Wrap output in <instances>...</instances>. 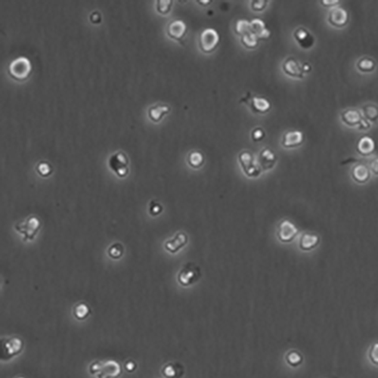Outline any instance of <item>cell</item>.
Returning <instances> with one entry per match:
<instances>
[{
    "label": "cell",
    "mask_w": 378,
    "mask_h": 378,
    "mask_svg": "<svg viewBox=\"0 0 378 378\" xmlns=\"http://www.w3.org/2000/svg\"><path fill=\"white\" fill-rule=\"evenodd\" d=\"M90 307L83 303L77 304L73 309V316L78 320H84L90 316Z\"/></svg>",
    "instance_id": "29"
},
{
    "label": "cell",
    "mask_w": 378,
    "mask_h": 378,
    "mask_svg": "<svg viewBox=\"0 0 378 378\" xmlns=\"http://www.w3.org/2000/svg\"><path fill=\"white\" fill-rule=\"evenodd\" d=\"M9 76L18 82H24L32 73V65L25 57H20L14 60L9 66Z\"/></svg>",
    "instance_id": "1"
},
{
    "label": "cell",
    "mask_w": 378,
    "mask_h": 378,
    "mask_svg": "<svg viewBox=\"0 0 378 378\" xmlns=\"http://www.w3.org/2000/svg\"><path fill=\"white\" fill-rule=\"evenodd\" d=\"M371 127V124L367 121L366 119L363 118L360 124H359L358 129L360 130H368Z\"/></svg>",
    "instance_id": "42"
},
{
    "label": "cell",
    "mask_w": 378,
    "mask_h": 378,
    "mask_svg": "<svg viewBox=\"0 0 378 378\" xmlns=\"http://www.w3.org/2000/svg\"><path fill=\"white\" fill-rule=\"evenodd\" d=\"M304 142V135L301 131H288L284 135L282 144L284 148H294L301 145Z\"/></svg>",
    "instance_id": "15"
},
{
    "label": "cell",
    "mask_w": 378,
    "mask_h": 378,
    "mask_svg": "<svg viewBox=\"0 0 378 378\" xmlns=\"http://www.w3.org/2000/svg\"><path fill=\"white\" fill-rule=\"evenodd\" d=\"M268 1L267 0H255L251 2V9L254 12H262L266 9Z\"/></svg>",
    "instance_id": "37"
},
{
    "label": "cell",
    "mask_w": 378,
    "mask_h": 378,
    "mask_svg": "<svg viewBox=\"0 0 378 378\" xmlns=\"http://www.w3.org/2000/svg\"><path fill=\"white\" fill-rule=\"evenodd\" d=\"M41 227V222L36 216H31L26 221L19 222L16 226V229L24 235V241H32L37 234Z\"/></svg>",
    "instance_id": "6"
},
{
    "label": "cell",
    "mask_w": 378,
    "mask_h": 378,
    "mask_svg": "<svg viewBox=\"0 0 378 378\" xmlns=\"http://www.w3.org/2000/svg\"><path fill=\"white\" fill-rule=\"evenodd\" d=\"M24 349V342L19 337L2 338L0 358L2 361H9L18 356Z\"/></svg>",
    "instance_id": "2"
},
{
    "label": "cell",
    "mask_w": 378,
    "mask_h": 378,
    "mask_svg": "<svg viewBox=\"0 0 378 378\" xmlns=\"http://www.w3.org/2000/svg\"><path fill=\"white\" fill-rule=\"evenodd\" d=\"M201 277V270L200 267L193 263H187L178 273L179 283L183 287H188L196 282Z\"/></svg>",
    "instance_id": "4"
},
{
    "label": "cell",
    "mask_w": 378,
    "mask_h": 378,
    "mask_svg": "<svg viewBox=\"0 0 378 378\" xmlns=\"http://www.w3.org/2000/svg\"><path fill=\"white\" fill-rule=\"evenodd\" d=\"M240 165L244 174L249 178H256L260 177L262 168L255 157L250 151H243L238 156Z\"/></svg>",
    "instance_id": "3"
},
{
    "label": "cell",
    "mask_w": 378,
    "mask_h": 378,
    "mask_svg": "<svg viewBox=\"0 0 378 378\" xmlns=\"http://www.w3.org/2000/svg\"><path fill=\"white\" fill-rule=\"evenodd\" d=\"M322 5L324 7H332L334 5L339 4L340 1H336V0H333V1H329V0H323L321 1Z\"/></svg>",
    "instance_id": "44"
},
{
    "label": "cell",
    "mask_w": 378,
    "mask_h": 378,
    "mask_svg": "<svg viewBox=\"0 0 378 378\" xmlns=\"http://www.w3.org/2000/svg\"><path fill=\"white\" fill-rule=\"evenodd\" d=\"M376 144L372 138L368 136H363L360 139L356 146V149L363 156H369L375 151Z\"/></svg>",
    "instance_id": "19"
},
{
    "label": "cell",
    "mask_w": 378,
    "mask_h": 378,
    "mask_svg": "<svg viewBox=\"0 0 378 378\" xmlns=\"http://www.w3.org/2000/svg\"><path fill=\"white\" fill-rule=\"evenodd\" d=\"M188 242V235L184 233H178L173 238L165 242L164 248L170 253H177L180 250L186 246Z\"/></svg>",
    "instance_id": "14"
},
{
    "label": "cell",
    "mask_w": 378,
    "mask_h": 378,
    "mask_svg": "<svg viewBox=\"0 0 378 378\" xmlns=\"http://www.w3.org/2000/svg\"><path fill=\"white\" fill-rule=\"evenodd\" d=\"M102 365H103L102 361H96L92 363V365H90V368H89L90 374L96 375L102 369Z\"/></svg>",
    "instance_id": "39"
},
{
    "label": "cell",
    "mask_w": 378,
    "mask_h": 378,
    "mask_svg": "<svg viewBox=\"0 0 378 378\" xmlns=\"http://www.w3.org/2000/svg\"><path fill=\"white\" fill-rule=\"evenodd\" d=\"M319 242V237L317 234L305 233L300 237L299 246L304 251H309L317 247Z\"/></svg>",
    "instance_id": "21"
},
{
    "label": "cell",
    "mask_w": 378,
    "mask_h": 378,
    "mask_svg": "<svg viewBox=\"0 0 378 378\" xmlns=\"http://www.w3.org/2000/svg\"><path fill=\"white\" fill-rule=\"evenodd\" d=\"M266 23L263 20L260 18H253L251 20V33L256 34V36H259L265 30L267 29Z\"/></svg>",
    "instance_id": "31"
},
{
    "label": "cell",
    "mask_w": 378,
    "mask_h": 378,
    "mask_svg": "<svg viewBox=\"0 0 378 378\" xmlns=\"http://www.w3.org/2000/svg\"><path fill=\"white\" fill-rule=\"evenodd\" d=\"M304 361V357L297 351H291L286 356V361L290 366L296 368L300 366Z\"/></svg>",
    "instance_id": "30"
},
{
    "label": "cell",
    "mask_w": 378,
    "mask_h": 378,
    "mask_svg": "<svg viewBox=\"0 0 378 378\" xmlns=\"http://www.w3.org/2000/svg\"><path fill=\"white\" fill-rule=\"evenodd\" d=\"M24 378V377H18V378Z\"/></svg>",
    "instance_id": "47"
},
{
    "label": "cell",
    "mask_w": 378,
    "mask_h": 378,
    "mask_svg": "<svg viewBox=\"0 0 378 378\" xmlns=\"http://www.w3.org/2000/svg\"><path fill=\"white\" fill-rule=\"evenodd\" d=\"M163 211V207L162 204L156 201H151L149 204V213L151 216H158L162 214Z\"/></svg>",
    "instance_id": "38"
},
{
    "label": "cell",
    "mask_w": 378,
    "mask_h": 378,
    "mask_svg": "<svg viewBox=\"0 0 378 378\" xmlns=\"http://www.w3.org/2000/svg\"><path fill=\"white\" fill-rule=\"evenodd\" d=\"M375 66H376L375 61L372 58H368V57L361 58L357 63V68H358L359 71L364 72V73L373 72Z\"/></svg>",
    "instance_id": "26"
},
{
    "label": "cell",
    "mask_w": 378,
    "mask_h": 378,
    "mask_svg": "<svg viewBox=\"0 0 378 378\" xmlns=\"http://www.w3.org/2000/svg\"><path fill=\"white\" fill-rule=\"evenodd\" d=\"M121 364L115 360H108L103 362L102 369L97 374V378H118L122 374Z\"/></svg>",
    "instance_id": "11"
},
{
    "label": "cell",
    "mask_w": 378,
    "mask_h": 378,
    "mask_svg": "<svg viewBox=\"0 0 378 378\" xmlns=\"http://www.w3.org/2000/svg\"><path fill=\"white\" fill-rule=\"evenodd\" d=\"M370 169L374 174L378 175V158H375L370 163Z\"/></svg>",
    "instance_id": "43"
},
{
    "label": "cell",
    "mask_w": 378,
    "mask_h": 378,
    "mask_svg": "<svg viewBox=\"0 0 378 378\" xmlns=\"http://www.w3.org/2000/svg\"><path fill=\"white\" fill-rule=\"evenodd\" d=\"M349 20L348 12L346 9H342L341 7H336L331 9L328 14L329 24L334 27L341 28L346 25Z\"/></svg>",
    "instance_id": "13"
},
{
    "label": "cell",
    "mask_w": 378,
    "mask_h": 378,
    "mask_svg": "<svg viewBox=\"0 0 378 378\" xmlns=\"http://www.w3.org/2000/svg\"><path fill=\"white\" fill-rule=\"evenodd\" d=\"M285 74L293 78L303 79L306 73L303 71L302 65L293 57H289L282 65Z\"/></svg>",
    "instance_id": "12"
},
{
    "label": "cell",
    "mask_w": 378,
    "mask_h": 378,
    "mask_svg": "<svg viewBox=\"0 0 378 378\" xmlns=\"http://www.w3.org/2000/svg\"><path fill=\"white\" fill-rule=\"evenodd\" d=\"M368 357L372 364L378 365V342L373 343L370 348Z\"/></svg>",
    "instance_id": "35"
},
{
    "label": "cell",
    "mask_w": 378,
    "mask_h": 378,
    "mask_svg": "<svg viewBox=\"0 0 378 378\" xmlns=\"http://www.w3.org/2000/svg\"><path fill=\"white\" fill-rule=\"evenodd\" d=\"M220 43V36L216 30L207 28L202 31L199 39L200 50L204 53H211L216 49Z\"/></svg>",
    "instance_id": "5"
},
{
    "label": "cell",
    "mask_w": 378,
    "mask_h": 378,
    "mask_svg": "<svg viewBox=\"0 0 378 378\" xmlns=\"http://www.w3.org/2000/svg\"><path fill=\"white\" fill-rule=\"evenodd\" d=\"M170 106L158 104L148 109V117L153 122L158 123L162 121L163 116L170 113Z\"/></svg>",
    "instance_id": "20"
},
{
    "label": "cell",
    "mask_w": 378,
    "mask_h": 378,
    "mask_svg": "<svg viewBox=\"0 0 378 378\" xmlns=\"http://www.w3.org/2000/svg\"><path fill=\"white\" fill-rule=\"evenodd\" d=\"M187 31H188V27L185 21L179 19L172 20L166 27V34L168 36L177 42H181L185 38Z\"/></svg>",
    "instance_id": "10"
},
{
    "label": "cell",
    "mask_w": 378,
    "mask_h": 378,
    "mask_svg": "<svg viewBox=\"0 0 378 378\" xmlns=\"http://www.w3.org/2000/svg\"><path fill=\"white\" fill-rule=\"evenodd\" d=\"M302 68L303 71H304V72L306 74L307 73H309V72H311V70H312V67H311V65H309V63H304L302 65Z\"/></svg>",
    "instance_id": "45"
},
{
    "label": "cell",
    "mask_w": 378,
    "mask_h": 378,
    "mask_svg": "<svg viewBox=\"0 0 378 378\" xmlns=\"http://www.w3.org/2000/svg\"><path fill=\"white\" fill-rule=\"evenodd\" d=\"M136 368H137V364H136V361H133V360H128V361H126L125 364H124V369H125L126 372H127L128 373H132V372H134L135 371H136Z\"/></svg>",
    "instance_id": "40"
},
{
    "label": "cell",
    "mask_w": 378,
    "mask_h": 378,
    "mask_svg": "<svg viewBox=\"0 0 378 378\" xmlns=\"http://www.w3.org/2000/svg\"><path fill=\"white\" fill-rule=\"evenodd\" d=\"M363 115L367 121H375L378 120V107L375 105H366L362 108Z\"/></svg>",
    "instance_id": "28"
},
{
    "label": "cell",
    "mask_w": 378,
    "mask_h": 378,
    "mask_svg": "<svg viewBox=\"0 0 378 378\" xmlns=\"http://www.w3.org/2000/svg\"><path fill=\"white\" fill-rule=\"evenodd\" d=\"M197 2H198L200 5L206 6V5H210L212 2V1H210V0H198Z\"/></svg>",
    "instance_id": "46"
},
{
    "label": "cell",
    "mask_w": 378,
    "mask_h": 378,
    "mask_svg": "<svg viewBox=\"0 0 378 378\" xmlns=\"http://www.w3.org/2000/svg\"><path fill=\"white\" fill-rule=\"evenodd\" d=\"M245 102L251 108V110L256 114H267L271 109V103L268 99L263 97L251 96L248 94L244 100L241 99V102Z\"/></svg>",
    "instance_id": "9"
},
{
    "label": "cell",
    "mask_w": 378,
    "mask_h": 378,
    "mask_svg": "<svg viewBox=\"0 0 378 378\" xmlns=\"http://www.w3.org/2000/svg\"><path fill=\"white\" fill-rule=\"evenodd\" d=\"M36 170L41 177H48L53 173V166L46 162H41L36 166Z\"/></svg>",
    "instance_id": "33"
},
{
    "label": "cell",
    "mask_w": 378,
    "mask_h": 378,
    "mask_svg": "<svg viewBox=\"0 0 378 378\" xmlns=\"http://www.w3.org/2000/svg\"><path fill=\"white\" fill-rule=\"evenodd\" d=\"M265 136H266V133L262 128H256L251 132V139L254 143H259V142L262 141L264 139Z\"/></svg>",
    "instance_id": "36"
},
{
    "label": "cell",
    "mask_w": 378,
    "mask_h": 378,
    "mask_svg": "<svg viewBox=\"0 0 378 378\" xmlns=\"http://www.w3.org/2000/svg\"><path fill=\"white\" fill-rule=\"evenodd\" d=\"M183 373V367L177 363L167 364L162 369V374L166 378H180Z\"/></svg>",
    "instance_id": "23"
},
{
    "label": "cell",
    "mask_w": 378,
    "mask_h": 378,
    "mask_svg": "<svg viewBox=\"0 0 378 378\" xmlns=\"http://www.w3.org/2000/svg\"><path fill=\"white\" fill-rule=\"evenodd\" d=\"M109 166L117 176L121 178L126 177L129 173V159L122 151L115 153L109 159Z\"/></svg>",
    "instance_id": "7"
},
{
    "label": "cell",
    "mask_w": 378,
    "mask_h": 378,
    "mask_svg": "<svg viewBox=\"0 0 378 378\" xmlns=\"http://www.w3.org/2000/svg\"><path fill=\"white\" fill-rule=\"evenodd\" d=\"M258 162L261 166L262 170L266 171V170H271L276 164V155L270 148H263L258 158Z\"/></svg>",
    "instance_id": "17"
},
{
    "label": "cell",
    "mask_w": 378,
    "mask_h": 378,
    "mask_svg": "<svg viewBox=\"0 0 378 378\" xmlns=\"http://www.w3.org/2000/svg\"><path fill=\"white\" fill-rule=\"evenodd\" d=\"M293 38L300 47L304 50H309L313 46L315 38L304 27H299L293 33Z\"/></svg>",
    "instance_id": "16"
},
{
    "label": "cell",
    "mask_w": 378,
    "mask_h": 378,
    "mask_svg": "<svg viewBox=\"0 0 378 378\" xmlns=\"http://www.w3.org/2000/svg\"><path fill=\"white\" fill-rule=\"evenodd\" d=\"M241 43L247 49L253 50L255 48L257 47L260 39L257 37L256 34H253V33H249V34H245L244 36H241Z\"/></svg>",
    "instance_id": "27"
},
{
    "label": "cell",
    "mask_w": 378,
    "mask_h": 378,
    "mask_svg": "<svg viewBox=\"0 0 378 378\" xmlns=\"http://www.w3.org/2000/svg\"><path fill=\"white\" fill-rule=\"evenodd\" d=\"M341 121L349 126H356L363 119L361 112L357 109L349 108L341 113Z\"/></svg>",
    "instance_id": "18"
},
{
    "label": "cell",
    "mask_w": 378,
    "mask_h": 378,
    "mask_svg": "<svg viewBox=\"0 0 378 378\" xmlns=\"http://www.w3.org/2000/svg\"><path fill=\"white\" fill-rule=\"evenodd\" d=\"M90 20L92 24H100V23L102 22V16H101V14L99 13V12H93V13L91 14V16H90Z\"/></svg>",
    "instance_id": "41"
},
{
    "label": "cell",
    "mask_w": 378,
    "mask_h": 378,
    "mask_svg": "<svg viewBox=\"0 0 378 378\" xmlns=\"http://www.w3.org/2000/svg\"><path fill=\"white\" fill-rule=\"evenodd\" d=\"M173 2L172 0H158L156 9L158 13L166 16L171 11Z\"/></svg>",
    "instance_id": "32"
},
{
    "label": "cell",
    "mask_w": 378,
    "mask_h": 378,
    "mask_svg": "<svg viewBox=\"0 0 378 378\" xmlns=\"http://www.w3.org/2000/svg\"><path fill=\"white\" fill-rule=\"evenodd\" d=\"M352 176L359 183H365L370 178V170L365 165L358 164L353 167Z\"/></svg>",
    "instance_id": "22"
},
{
    "label": "cell",
    "mask_w": 378,
    "mask_h": 378,
    "mask_svg": "<svg viewBox=\"0 0 378 378\" xmlns=\"http://www.w3.org/2000/svg\"><path fill=\"white\" fill-rule=\"evenodd\" d=\"M234 32L241 37L245 34L251 33V21L246 19L237 20L234 25Z\"/></svg>",
    "instance_id": "25"
},
{
    "label": "cell",
    "mask_w": 378,
    "mask_h": 378,
    "mask_svg": "<svg viewBox=\"0 0 378 378\" xmlns=\"http://www.w3.org/2000/svg\"><path fill=\"white\" fill-rule=\"evenodd\" d=\"M297 234L298 229L293 222L287 219L280 222L277 232V235L280 241L283 243L292 242L295 239Z\"/></svg>",
    "instance_id": "8"
},
{
    "label": "cell",
    "mask_w": 378,
    "mask_h": 378,
    "mask_svg": "<svg viewBox=\"0 0 378 378\" xmlns=\"http://www.w3.org/2000/svg\"><path fill=\"white\" fill-rule=\"evenodd\" d=\"M188 163L194 169H199L204 163V157L200 151H192L188 157Z\"/></svg>",
    "instance_id": "24"
},
{
    "label": "cell",
    "mask_w": 378,
    "mask_h": 378,
    "mask_svg": "<svg viewBox=\"0 0 378 378\" xmlns=\"http://www.w3.org/2000/svg\"><path fill=\"white\" fill-rule=\"evenodd\" d=\"M124 251V247L121 244L116 243V244H113L109 248L108 254L110 257L117 260V259H120L123 256Z\"/></svg>",
    "instance_id": "34"
}]
</instances>
